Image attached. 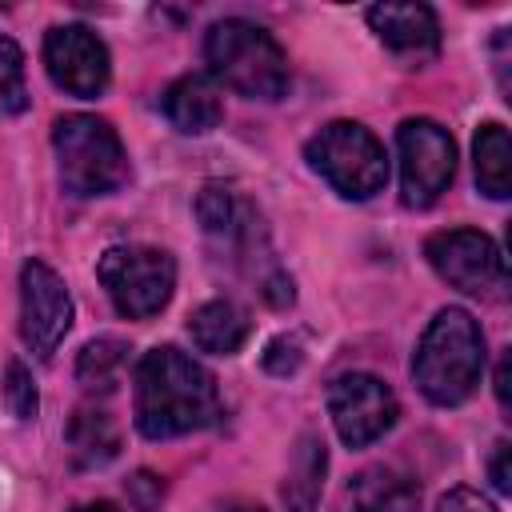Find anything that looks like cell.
<instances>
[{"mask_svg":"<svg viewBox=\"0 0 512 512\" xmlns=\"http://www.w3.org/2000/svg\"><path fill=\"white\" fill-rule=\"evenodd\" d=\"M132 404H136V428L148 440L188 436L220 420L216 376L172 344H160L140 356Z\"/></svg>","mask_w":512,"mask_h":512,"instance_id":"6da1fadb","label":"cell"},{"mask_svg":"<svg viewBox=\"0 0 512 512\" xmlns=\"http://www.w3.org/2000/svg\"><path fill=\"white\" fill-rule=\"evenodd\" d=\"M480 372H484V332L476 316L468 308H440L412 356L416 388L432 404L452 408L476 392Z\"/></svg>","mask_w":512,"mask_h":512,"instance_id":"7a4b0ae2","label":"cell"},{"mask_svg":"<svg viewBox=\"0 0 512 512\" xmlns=\"http://www.w3.org/2000/svg\"><path fill=\"white\" fill-rule=\"evenodd\" d=\"M208 68L220 84L252 100H280L288 92V56L272 32L252 20H220L204 40Z\"/></svg>","mask_w":512,"mask_h":512,"instance_id":"3957f363","label":"cell"},{"mask_svg":"<svg viewBox=\"0 0 512 512\" xmlns=\"http://www.w3.org/2000/svg\"><path fill=\"white\" fill-rule=\"evenodd\" d=\"M56 172L64 192L72 196H112L128 180V156L116 128L100 116L72 112L52 128Z\"/></svg>","mask_w":512,"mask_h":512,"instance_id":"277c9868","label":"cell"},{"mask_svg":"<svg viewBox=\"0 0 512 512\" xmlns=\"http://www.w3.org/2000/svg\"><path fill=\"white\" fill-rule=\"evenodd\" d=\"M308 164L348 200H368L388 184V156L384 144L356 120H332L324 124L308 148Z\"/></svg>","mask_w":512,"mask_h":512,"instance_id":"5b68a950","label":"cell"},{"mask_svg":"<svg viewBox=\"0 0 512 512\" xmlns=\"http://www.w3.org/2000/svg\"><path fill=\"white\" fill-rule=\"evenodd\" d=\"M96 276L120 316L148 320L172 300L176 260L152 244H116L96 260Z\"/></svg>","mask_w":512,"mask_h":512,"instance_id":"8992f818","label":"cell"},{"mask_svg":"<svg viewBox=\"0 0 512 512\" xmlns=\"http://www.w3.org/2000/svg\"><path fill=\"white\" fill-rule=\"evenodd\" d=\"M396 152H400V192L408 208H428L440 200V192L456 176V144L448 128L436 120H404L396 128Z\"/></svg>","mask_w":512,"mask_h":512,"instance_id":"52a82bcc","label":"cell"},{"mask_svg":"<svg viewBox=\"0 0 512 512\" xmlns=\"http://www.w3.org/2000/svg\"><path fill=\"white\" fill-rule=\"evenodd\" d=\"M424 256L440 280L468 296H496V288L504 284V256L496 240L476 228H448L428 236Z\"/></svg>","mask_w":512,"mask_h":512,"instance_id":"ba28073f","label":"cell"},{"mask_svg":"<svg viewBox=\"0 0 512 512\" xmlns=\"http://www.w3.org/2000/svg\"><path fill=\"white\" fill-rule=\"evenodd\" d=\"M328 416H332V424H336V432L348 448H364L396 424L400 404H396L392 388L380 376L344 372L328 388Z\"/></svg>","mask_w":512,"mask_h":512,"instance_id":"9c48e42d","label":"cell"},{"mask_svg":"<svg viewBox=\"0 0 512 512\" xmlns=\"http://www.w3.org/2000/svg\"><path fill=\"white\" fill-rule=\"evenodd\" d=\"M72 328V296L56 268L44 260H28L20 268V340L32 356L48 360L64 332Z\"/></svg>","mask_w":512,"mask_h":512,"instance_id":"30bf717a","label":"cell"},{"mask_svg":"<svg viewBox=\"0 0 512 512\" xmlns=\"http://www.w3.org/2000/svg\"><path fill=\"white\" fill-rule=\"evenodd\" d=\"M44 68H48L56 88H64L68 96H80V100L100 96L108 88V76H112V60H108L104 40L84 24L48 28Z\"/></svg>","mask_w":512,"mask_h":512,"instance_id":"8fae6325","label":"cell"},{"mask_svg":"<svg viewBox=\"0 0 512 512\" xmlns=\"http://www.w3.org/2000/svg\"><path fill=\"white\" fill-rule=\"evenodd\" d=\"M368 24L376 40L408 64L432 60L440 52V24L428 4H372Z\"/></svg>","mask_w":512,"mask_h":512,"instance_id":"7c38bea8","label":"cell"},{"mask_svg":"<svg viewBox=\"0 0 512 512\" xmlns=\"http://www.w3.org/2000/svg\"><path fill=\"white\" fill-rule=\"evenodd\" d=\"M164 116L184 136H204L224 120V92L212 72H188L168 84Z\"/></svg>","mask_w":512,"mask_h":512,"instance_id":"4fadbf2b","label":"cell"},{"mask_svg":"<svg viewBox=\"0 0 512 512\" xmlns=\"http://www.w3.org/2000/svg\"><path fill=\"white\" fill-rule=\"evenodd\" d=\"M196 216H200L204 232L212 240H220V244L248 248L256 240V212L228 184H204V192L196 196Z\"/></svg>","mask_w":512,"mask_h":512,"instance_id":"5bb4252c","label":"cell"},{"mask_svg":"<svg viewBox=\"0 0 512 512\" xmlns=\"http://www.w3.org/2000/svg\"><path fill=\"white\" fill-rule=\"evenodd\" d=\"M252 332V320L240 304L232 300H208L200 304L192 316H188V336L200 352H212V356H232L244 348Z\"/></svg>","mask_w":512,"mask_h":512,"instance_id":"9a60e30c","label":"cell"},{"mask_svg":"<svg viewBox=\"0 0 512 512\" xmlns=\"http://www.w3.org/2000/svg\"><path fill=\"white\" fill-rule=\"evenodd\" d=\"M352 512H420V488L396 468H364L348 484Z\"/></svg>","mask_w":512,"mask_h":512,"instance_id":"2e32d148","label":"cell"},{"mask_svg":"<svg viewBox=\"0 0 512 512\" xmlns=\"http://www.w3.org/2000/svg\"><path fill=\"white\" fill-rule=\"evenodd\" d=\"M64 440H68V456H72L76 468H104L120 452V428L100 408H80L68 420Z\"/></svg>","mask_w":512,"mask_h":512,"instance_id":"e0dca14e","label":"cell"},{"mask_svg":"<svg viewBox=\"0 0 512 512\" xmlns=\"http://www.w3.org/2000/svg\"><path fill=\"white\" fill-rule=\"evenodd\" d=\"M324 468H328L324 440L312 436V432L300 436V444L292 452V464H288V476H284L288 512H316V500H320V488H324Z\"/></svg>","mask_w":512,"mask_h":512,"instance_id":"ac0fdd59","label":"cell"},{"mask_svg":"<svg viewBox=\"0 0 512 512\" xmlns=\"http://www.w3.org/2000/svg\"><path fill=\"white\" fill-rule=\"evenodd\" d=\"M472 156H476V184H480V192L492 196V200H504L512 192V144H508L504 124H480Z\"/></svg>","mask_w":512,"mask_h":512,"instance_id":"d6986e66","label":"cell"},{"mask_svg":"<svg viewBox=\"0 0 512 512\" xmlns=\"http://www.w3.org/2000/svg\"><path fill=\"white\" fill-rule=\"evenodd\" d=\"M128 344L116 340V336H100V340H88L76 356V380L88 388V392H112L120 384V372L128 364Z\"/></svg>","mask_w":512,"mask_h":512,"instance_id":"ffe728a7","label":"cell"},{"mask_svg":"<svg viewBox=\"0 0 512 512\" xmlns=\"http://www.w3.org/2000/svg\"><path fill=\"white\" fill-rule=\"evenodd\" d=\"M0 108L24 112L28 108V84H24V52L20 44L0 32Z\"/></svg>","mask_w":512,"mask_h":512,"instance_id":"44dd1931","label":"cell"},{"mask_svg":"<svg viewBox=\"0 0 512 512\" xmlns=\"http://www.w3.org/2000/svg\"><path fill=\"white\" fill-rule=\"evenodd\" d=\"M0 396H4V408L16 416V420H32L40 400H36V384H32V372L20 364V360H8L4 368V380H0Z\"/></svg>","mask_w":512,"mask_h":512,"instance_id":"7402d4cb","label":"cell"},{"mask_svg":"<svg viewBox=\"0 0 512 512\" xmlns=\"http://www.w3.org/2000/svg\"><path fill=\"white\" fill-rule=\"evenodd\" d=\"M300 360H304V344H300V336H280V340H272L268 352H264V368L276 372V376L296 372Z\"/></svg>","mask_w":512,"mask_h":512,"instance_id":"603a6c76","label":"cell"},{"mask_svg":"<svg viewBox=\"0 0 512 512\" xmlns=\"http://www.w3.org/2000/svg\"><path fill=\"white\" fill-rule=\"evenodd\" d=\"M436 512H500V508L488 496L472 492V488H452L436 500Z\"/></svg>","mask_w":512,"mask_h":512,"instance_id":"cb8c5ba5","label":"cell"},{"mask_svg":"<svg viewBox=\"0 0 512 512\" xmlns=\"http://www.w3.org/2000/svg\"><path fill=\"white\" fill-rule=\"evenodd\" d=\"M508 440H496L492 444V460H488V476H492V488L500 492V496H508L512 492V472H508Z\"/></svg>","mask_w":512,"mask_h":512,"instance_id":"d4e9b609","label":"cell"},{"mask_svg":"<svg viewBox=\"0 0 512 512\" xmlns=\"http://www.w3.org/2000/svg\"><path fill=\"white\" fill-rule=\"evenodd\" d=\"M508 364H512V356L504 352L500 356V368H496V400H500L504 412H508Z\"/></svg>","mask_w":512,"mask_h":512,"instance_id":"484cf974","label":"cell"},{"mask_svg":"<svg viewBox=\"0 0 512 512\" xmlns=\"http://www.w3.org/2000/svg\"><path fill=\"white\" fill-rule=\"evenodd\" d=\"M208 512H264L256 500H240V496H232V500H220V504H212Z\"/></svg>","mask_w":512,"mask_h":512,"instance_id":"4316f807","label":"cell"},{"mask_svg":"<svg viewBox=\"0 0 512 512\" xmlns=\"http://www.w3.org/2000/svg\"><path fill=\"white\" fill-rule=\"evenodd\" d=\"M72 512H120V508L108 504V500H96V504H80V508H72Z\"/></svg>","mask_w":512,"mask_h":512,"instance_id":"83f0119b","label":"cell"}]
</instances>
